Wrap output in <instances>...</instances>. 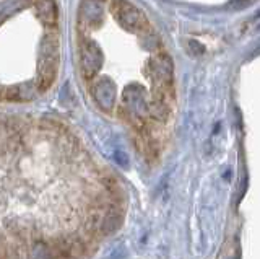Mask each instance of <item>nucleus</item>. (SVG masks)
<instances>
[{"mask_svg":"<svg viewBox=\"0 0 260 259\" xmlns=\"http://www.w3.org/2000/svg\"><path fill=\"white\" fill-rule=\"evenodd\" d=\"M111 9L125 30L137 31V33L150 31V21L145 17V13L127 0H111Z\"/></svg>","mask_w":260,"mask_h":259,"instance_id":"f257e3e1","label":"nucleus"},{"mask_svg":"<svg viewBox=\"0 0 260 259\" xmlns=\"http://www.w3.org/2000/svg\"><path fill=\"white\" fill-rule=\"evenodd\" d=\"M171 106H169V98L166 93H162L158 88H154L151 100L148 103V114L151 119L158 121V123H165L169 118Z\"/></svg>","mask_w":260,"mask_h":259,"instance_id":"39448f33","label":"nucleus"},{"mask_svg":"<svg viewBox=\"0 0 260 259\" xmlns=\"http://www.w3.org/2000/svg\"><path fill=\"white\" fill-rule=\"evenodd\" d=\"M32 7H35L38 18L43 21V25L49 30L57 28V21H59V10H57V4L54 0H32Z\"/></svg>","mask_w":260,"mask_h":259,"instance_id":"423d86ee","label":"nucleus"},{"mask_svg":"<svg viewBox=\"0 0 260 259\" xmlns=\"http://www.w3.org/2000/svg\"><path fill=\"white\" fill-rule=\"evenodd\" d=\"M80 54H81V72L86 80L93 78L98 70L103 66V54L93 41L89 39H81L80 43Z\"/></svg>","mask_w":260,"mask_h":259,"instance_id":"7ed1b4c3","label":"nucleus"},{"mask_svg":"<svg viewBox=\"0 0 260 259\" xmlns=\"http://www.w3.org/2000/svg\"><path fill=\"white\" fill-rule=\"evenodd\" d=\"M2 100H4V88L0 87V101H2Z\"/></svg>","mask_w":260,"mask_h":259,"instance_id":"f8f14e48","label":"nucleus"},{"mask_svg":"<svg viewBox=\"0 0 260 259\" xmlns=\"http://www.w3.org/2000/svg\"><path fill=\"white\" fill-rule=\"evenodd\" d=\"M150 72L153 83L158 90L168 95V98H174V87H173V59L168 52H159L150 61Z\"/></svg>","mask_w":260,"mask_h":259,"instance_id":"f03ea898","label":"nucleus"},{"mask_svg":"<svg viewBox=\"0 0 260 259\" xmlns=\"http://www.w3.org/2000/svg\"><path fill=\"white\" fill-rule=\"evenodd\" d=\"M57 70H59V54L55 55H43V62L39 67V75L36 80L38 92L46 93L49 88L52 87Z\"/></svg>","mask_w":260,"mask_h":259,"instance_id":"20e7f679","label":"nucleus"},{"mask_svg":"<svg viewBox=\"0 0 260 259\" xmlns=\"http://www.w3.org/2000/svg\"><path fill=\"white\" fill-rule=\"evenodd\" d=\"M31 259H59V257H57L54 248L51 246V243L38 238L32 241Z\"/></svg>","mask_w":260,"mask_h":259,"instance_id":"1a4fd4ad","label":"nucleus"},{"mask_svg":"<svg viewBox=\"0 0 260 259\" xmlns=\"http://www.w3.org/2000/svg\"><path fill=\"white\" fill-rule=\"evenodd\" d=\"M122 225V214H111L106 212L103 215V220L100 223V235L101 237H108V235L116 233Z\"/></svg>","mask_w":260,"mask_h":259,"instance_id":"9d476101","label":"nucleus"},{"mask_svg":"<svg viewBox=\"0 0 260 259\" xmlns=\"http://www.w3.org/2000/svg\"><path fill=\"white\" fill-rule=\"evenodd\" d=\"M4 259H21L20 248H18V246H15V245H10V243H7V245H5V254H4Z\"/></svg>","mask_w":260,"mask_h":259,"instance_id":"9b49d317","label":"nucleus"},{"mask_svg":"<svg viewBox=\"0 0 260 259\" xmlns=\"http://www.w3.org/2000/svg\"><path fill=\"white\" fill-rule=\"evenodd\" d=\"M93 96L94 101L100 104V108L106 112H111L114 109V104H116V90L111 83L100 82L96 83L93 88Z\"/></svg>","mask_w":260,"mask_h":259,"instance_id":"0eeeda50","label":"nucleus"},{"mask_svg":"<svg viewBox=\"0 0 260 259\" xmlns=\"http://www.w3.org/2000/svg\"><path fill=\"white\" fill-rule=\"evenodd\" d=\"M81 20L88 25H98L103 20V5L98 0H85L81 5Z\"/></svg>","mask_w":260,"mask_h":259,"instance_id":"6e6552de","label":"nucleus"}]
</instances>
